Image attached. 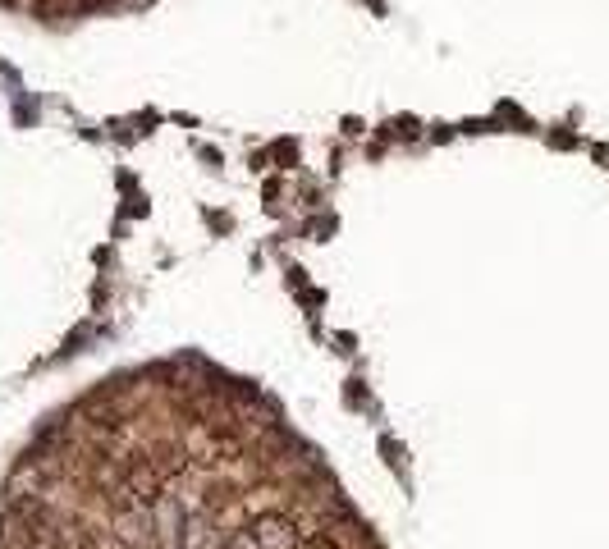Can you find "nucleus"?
I'll return each mask as SVG.
<instances>
[{
    "mask_svg": "<svg viewBox=\"0 0 609 549\" xmlns=\"http://www.w3.org/2000/svg\"><path fill=\"white\" fill-rule=\"evenodd\" d=\"M184 531H188V513L174 495H161L152 504V536L161 540V549H184Z\"/></svg>",
    "mask_w": 609,
    "mask_h": 549,
    "instance_id": "obj_1",
    "label": "nucleus"
},
{
    "mask_svg": "<svg viewBox=\"0 0 609 549\" xmlns=\"http://www.w3.org/2000/svg\"><path fill=\"white\" fill-rule=\"evenodd\" d=\"M248 536L257 549H298V531L284 513H261L248 527Z\"/></svg>",
    "mask_w": 609,
    "mask_h": 549,
    "instance_id": "obj_2",
    "label": "nucleus"
},
{
    "mask_svg": "<svg viewBox=\"0 0 609 549\" xmlns=\"http://www.w3.org/2000/svg\"><path fill=\"white\" fill-rule=\"evenodd\" d=\"M124 490H129L133 504H147V508H152L156 499H161V472H156L147 458H133V463L124 467Z\"/></svg>",
    "mask_w": 609,
    "mask_h": 549,
    "instance_id": "obj_3",
    "label": "nucleus"
},
{
    "mask_svg": "<svg viewBox=\"0 0 609 549\" xmlns=\"http://www.w3.org/2000/svg\"><path fill=\"white\" fill-rule=\"evenodd\" d=\"M46 549H92V536H87L78 522H55L51 545H46Z\"/></svg>",
    "mask_w": 609,
    "mask_h": 549,
    "instance_id": "obj_4",
    "label": "nucleus"
},
{
    "mask_svg": "<svg viewBox=\"0 0 609 549\" xmlns=\"http://www.w3.org/2000/svg\"><path fill=\"white\" fill-rule=\"evenodd\" d=\"M184 549H220L211 545V517H188V531H184Z\"/></svg>",
    "mask_w": 609,
    "mask_h": 549,
    "instance_id": "obj_5",
    "label": "nucleus"
},
{
    "mask_svg": "<svg viewBox=\"0 0 609 549\" xmlns=\"http://www.w3.org/2000/svg\"><path fill=\"white\" fill-rule=\"evenodd\" d=\"M220 549H234V540H229V545H220Z\"/></svg>",
    "mask_w": 609,
    "mask_h": 549,
    "instance_id": "obj_6",
    "label": "nucleus"
}]
</instances>
